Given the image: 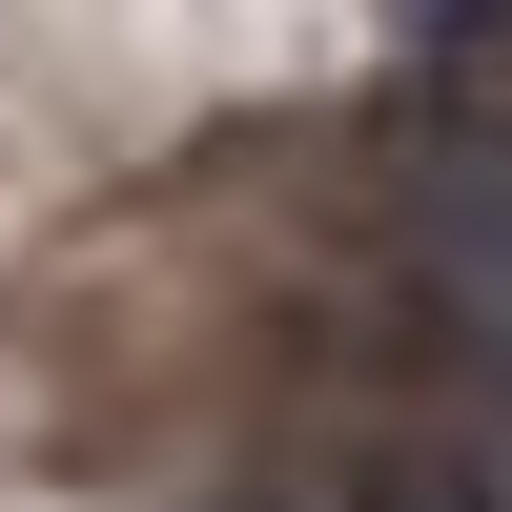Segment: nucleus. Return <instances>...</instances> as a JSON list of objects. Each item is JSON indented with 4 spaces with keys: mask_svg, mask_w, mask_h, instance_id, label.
<instances>
[{
    "mask_svg": "<svg viewBox=\"0 0 512 512\" xmlns=\"http://www.w3.org/2000/svg\"><path fill=\"white\" fill-rule=\"evenodd\" d=\"M226 512H492L472 472H410V451H369V472H267V492H226Z\"/></svg>",
    "mask_w": 512,
    "mask_h": 512,
    "instance_id": "2",
    "label": "nucleus"
},
{
    "mask_svg": "<svg viewBox=\"0 0 512 512\" xmlns=\"http://www.w3.org/2000/svg\"><path fill=\"white\" fill-rule=\"evenodd\" d=\"M431 287H451V349H492V390H512V164L492 144L431 164Z\"/></svg>",
    "mask_w": 512,
    "mask_h": 512,
    "instance_id": "1",
    "label": "nucleus"
}]
</instances>
